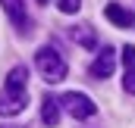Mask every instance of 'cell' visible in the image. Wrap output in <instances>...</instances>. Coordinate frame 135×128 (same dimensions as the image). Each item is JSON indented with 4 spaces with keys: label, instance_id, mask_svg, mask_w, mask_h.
Listing matches in <instances>:
<instances>
[{
    "label": "cell",
    "instance_id": "cell-1",
    "mask_svg": "<svg viewBox=\"0 0 135 128\" xmlns=\"http://www.w3.org/2000/svg\"><path fill=\"white\" fill-rule=\"evenodd\" d=\"M35 66H38V72L44 75V81L47 84H57V81H63L66 78V60L60 56V50L57 47H41L38 53H35Z\"/></svg>",
    "mask_w": 135,
    "mask_h": 128
},
{
    "label": "cell",
    "instance_id": "cell-2",
    "mask_svg": "<svg viewBox=\"0 0 135 128\" xmlns=\"http://www.w3.org/2000/svg\"><path fill=\"white\" fill-rule=\"evenodd\" d=\"M60 106L66 109L72 119H91V116L98 113V103H94L88 94H79V91L63 94V97H60Z\"/></svg>",
    "mask_w": 135,
    "mask_h": 128
},
{
    "label": "cell",
    "instance_id": "cell-3",
    "mask_svg": "<svg viewBox=\"0 0 135 128\" xmlns=\"http://www.w3.org/2000/svg\"><path fill=\"white\" fill-rule=\"evenodd\" d=\"M25 103H28V94H25V91H9V88H3V91H0V116H19V113L25 109Z\"/></svg>",
    "mask_w": 135,
    "mask_h": 128
},
{
    "label": "cell",
    "instance_id": "cell-4",
    "mask_svg": "<svg viewBox=\"0 0 135 128\" xmlns=\"http://www.w3.org/2000/svg\"><path fill=\"white\" fill-rule=\"evenodd\" d=\"M113 69H116V53H113V47H104L88 72H91V78L101 81V78H110V75H113Z\"/></svg>",
    "mask_w": 135,
    "mask_h": 128
},
{
    "label": "cell",
    "instance_id": "cell-5",
    "mask_svg": "<svg viewBox=\"0 0 135 128\" xmlns=\"http://www.w3.org/2000/svg\"><path fill=\"white\" fill-rule=\"evenodd\" d=\"M104 16H107L116 28H135V13H132V9H126V6H119V3H107Z\"/></svg>",
    "mask_w": 135,
    "mask_h": 128
},
{
    "label": "cell",
    "instance_id": "cell-6",
    "mask_svg": "<svg viewBox=\"0 0 135 128\" xmlns=\"http://www.w3.org/2000/svg\"><path fill=\"white\" fill-rule=\"evenodd\" d=\"M9 22L19 28V31H28V16H25V0H0Z\"/></svg>",
    "mask_w": 135,
    "mask_h": 128
},
{
    "label": "cell",
    "instance_id": "cell-7",
    "mask_svg": "<svg viewBox=\"0 0 135 128\" xmlns=\"http://www.w3.org/2000/svg\"><path fill=\"white\" fill-rule=\"evenodd\" d=\"M123 66H126L123 91H126V94H135V47H132V44L123 47Z\"/></svg>",
    "mask_w": 135,
    "mask_h": 128
},
{
    "label": "cell",
    "instance_id": "cell-8",
    "mask_svg": "<svg viewBox=\"0 0 135 128\" xmlns=\"http://www.w3.org/2000/svg\"><path fill=\"white\" fill-rule=\"evenodd\" d=\"M41 122L47 128L60 125V100H57V97H44V100H41Z\"/></svg>",
    "mask_w": 135,
    "mask_h": 128
},
{
    "label": "cell",
    "instance_id": "cell-9",
    "mask_svg": "<svg viewBox=\"0 0 135 128\" xmlns=\"http://www.w3.org/2000/svg\"><path fill=\"white\" fill-rule=\"evenodd\" d=\"M69 38H72L75 44L88 47V50L98 47V38H94V28H91V25H72V28H69Z\"/></svg>",
    "mask_w": 135,
    "mask_h": 128
},
{
    "label": "cell",
    "instance_id": "cell-10",
    "mask_svg": "<svg viewBox=\"0 0 135 128\" xmlns=\"http://www.w3.org/2000/svg\"><path fill=\"white\" fill-rule=\"evenodd\" d=\"M25 84H28V69L25 66H13L9 75H6V88L9 91H25Z\"/></svg>",
    "mask_w": 135,
    "mask_h": 128
},
{
    "label": "cell",
    "instance_id": "cell-11",
    "mask_svg": "<svg viewBox=\"0 0 135 128\" xmlns=\"http://www.w3.org/2000/svg\"><path fill=\"white\" fill-rule=\"evenodd\" d=\"M57 6H60V13H66V16H72V13H79L82 0H57Z\"/></svg>",
    "mask_w": 135,
    "mask_h": 128
},
{
    "label": "cell",
    "instance_id": "cell-12",
    "mask_svg": "<svg viewBox=\"0 0 135 128\" xmlns=\"http://www.w3.org/2000/svg\"><path fill=\"white\" fill-rule=\"evenodd\" d=\"M38 3H47V0H38Z\"/></svg>",
    "mask_w": 135,
    "mask_h": 128
}]
</instances>
